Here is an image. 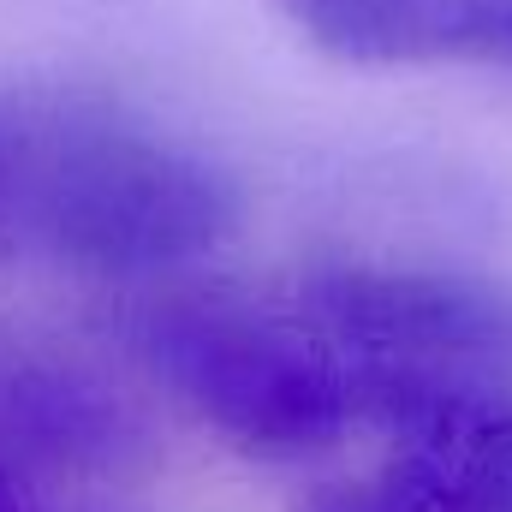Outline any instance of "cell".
I'll return each instance as SVG.
<instances>
[{
  "instance_id": "cell-5",
  "label": "cell",
  "mask_w": 512,
  "mask_h": 512,
  "mask_svg": "<svg viewBox=\"0 0 512 512\" xmlns=\"http://www.w3.org/2000/svg\"><path fill=\"white\" fill-rule=\"evenodd\" d=\"M274 6L328 60L352 66L477 60L512 72V0H274Z\"/></svg>"
},
{
  "instance_id": "cell-7",
  "label": "cell",
  "mask_w": 512,
  "mask_h": 512,
  "mask_svg": "<svg viewBox=\"0 0 512 512\" xmlns=\"http://www.w3.org/2000/svg\"><path fill=\"white\" fill-rule=\"evenodd\" d=\"M0 512H30L18 495H12V489H6V477H0Z\"/></svg>"
},
{
  "instance_id": "cell-3",
  "label": "cell",
  "mask_w": 512,
  "mask_h": 512,
  "mask_svg": "<svg viewBox=\"0 0 512 512\" xmlns=\"http://www.w3.org/2000/svg\"><path fill=\"white\" fill-rule=\"evenodd\" d=\"M155 459V429L126 387L96 364L0 334V471L114 483Z\"/></svg>"
},
{
  "instance_id": "cell-6",
  "label": "cell",
  "mask_w": 512,
  "mask_h": 512,
  "mask_svg": "<svg viewBox=\"0 0 512 512\" xmlns=\"http://www.w3.org/2000/svg\"><path fill=\"white\" fill-rule=\"evenodd\" d=\"M298 512H441V507L417 483H405L393 465H382L376 477H346V483L310 489Z\"/></svg>"
},
{
  "instance_id": "cell-1",
  "label": "cell",
  "mask_w": 512,
  "mask_h": 512,
  "mask_svg": "<svg viewBox=\"0 0 512 512\" xmlns=\"http://www.w3.org/2000/svg\"><path fill=\"white\" fill-rule=\"evenodd\" d=\"M126 358L251 459H310L334 447L358 411L334 346L298 316H274L221 286L137 280L108 310Z\"/></svg>"
},
{
  "instance_id": "cell-4",
  "label": "cell",
  "mask_w": 512,
  "mask_h": 512,
  "mask_svg": "<svg viewBox=\"0 0 512 512\" xmlns=\"http://www.w3.org/2000/svg\"><path fill=\"white\" fill-rule=\"evenodd\" d=\"M346 387L387 435V465L441 512H512V393L399 370H346Z\"/></svg>"
},
{
  "instance_id": "cell-2",
  "label": "cell",
  "mask_w": 512,
  "mask_h": 512,
  "mask_svg": "<svg viewBox=\"0 0 512 512\" xmlns=\"http://www.w3.org/2000/svg\"><path fill=\"white\" fill-rule=\"evenodd\" d=\"M292 310L334 346L340 370L512 393V286L393 262H316Z\"/></svg>"
}]
</instances>
